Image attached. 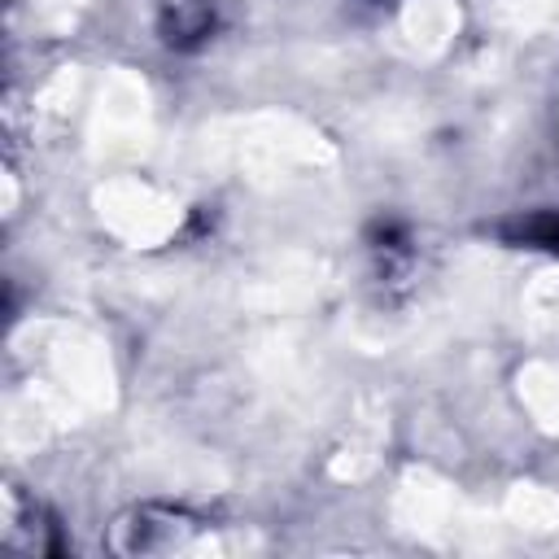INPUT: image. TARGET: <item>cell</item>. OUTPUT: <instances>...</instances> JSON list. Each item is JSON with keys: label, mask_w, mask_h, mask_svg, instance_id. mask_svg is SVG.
<instances>
[{"label": "cell", "mask_w": 559, "mask_h": 559, "mask_svg": "<svg viewBox=\"0 0 559 559\" xmlns=\"http://www.w3.org/2000/svg\"><path fill=\"white\" fill-rule=\"evenodd\" d=\"M520 240L542 245V249H559V214H537V218L520 223Z\"/></svg>", "instance_id": "cell-3"}, {"label": "cell", "mask_w": 559, "mask_h": 559, "mask_svg": "<svg viewBox=\"0 0 559 559\" xmlns=\"http://www.w3.org/2000/svg\"><path fill=\"white\" fill-rule=\"evenodd\" d=\"M157 26L170 48H192L214 31V0H157Z\"/></svg>", "instance_id": "cell-2"}, {"label": "cell", "mask_w": 559, "mask_h": 559, "mask_svg": "<svg viewBox=\"0 0 559 559\" xmlns=\"http://www.w3.org/2000/svg\"><path fill=\"white\" fill-rule=\"evenodd\" d=\"M201 528V520H192L179 507H131L127 515H118V524L109 528V546L118 555H166L192 542V533Z\"/></svg>", "instance_id": "cell-1"}]
</instances>
